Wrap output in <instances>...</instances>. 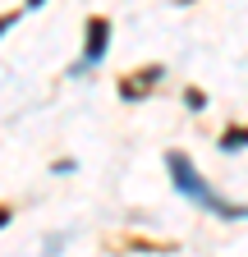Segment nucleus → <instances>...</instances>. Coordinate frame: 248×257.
Here are the masks:
<instances>
[{"mask_svg":"<svg viewBox=\"0 0 248 257\" xmlns=\"http://www.w3.org/2000/svg\"><path fill=\"white\" fill-rule=\"evenodd\" d=\"M166 166H170V175H175V188H179L189 202H198V207H211V211H225V216H239L234 207H225V202H221V198H216V193L202 184V175L193 170V161H189V156L170 152V156H166Z\"/></svg>","mask_w":248,"mask_h":257,"instance_id":"obj_1","label":"nucleus"},{"mask_svg":"<svg viewBox=\"0 0 248 257\" xmlns=\"http://www.w3.org/2000/svg\"><path fill=\"white\" fill-rule=\"evenodd\" d=\"M161 78H166L161 64H138L134 74H124V78H119V96L134 106V101H143V96L157 92V87H161Z\"/></svg>","mask_w":248,"mask_h":257,"instance_id":"obj_2","label":"nucleus"},{"mask_svg":"<svg viewBox=\"0 0 248 257\" xmlns=\"http://www.w3.org/2000/svg\"><path fill=\"white\" fill-rule=\"evenodd\" d=\"M106 42H110V19H106V14H92V19H87V51H83V60H78V69H92V64L106 55Z\"/></svg>","mask_w":248,"mask_h":257,"instance_id":"obj_3","label":"nucleus"},{"mask_svg":"<svg viewBox=\"0 0 248 257\" xmlns=\"http://www.w3.org/2000/svg\"><path fill=\"white\" fill-rule=\"evenodd\" d=\"M221 147H230V152H239V147H248V128L239 124V128H230V134H221Z\"/></svg>","mask_w":248,"mask_h":257,"instance_id":"obj_4","label":"nucleus"},{"mask_svg":"<svg viewBox=\"0 0 248 257\" xmlns=\"http://www.w3.org/2000/svg\"><path fill=\"white\" fill-rule=\"evenodd\" d=\"M184 101H189L193 110H202V87H189V92H184Z\"/></svg>","mask_w":248,"mask_h":257,"instance_id":"obj_5","label":"nucleus"},{"mask_svg":"<svg viewBox=\"0 0 248 257\" xmlns=\"http://www.w3.org/2000/svg\"><path fill=\"white\" fill-rule=\"evenodd\" d=\"M14 28V14H0V32H10Z\"/></svg>","mask_w":248,"mask_h":257,"instance_id":"obj_6","label":"nucleus"},{"mask_svg":"<svg viewBox=\"0 0 248 257\" xmlns=\"http://www.w3.org/2000/svg\"><path fill=\"white\" fill-rule=\"evenodd\" d=\"M10 216H14V211H10L5 202H0V225H10Z\"/></svg>","mask_w":248,"mask_h":257,"instance_id":"obj_7","label":"nucleus"},{"mask_svg":"<svg viewBox=\"0 0 248 257\" xmlns=\"http://www.w3.org/2000/svg\"><path fill=\"white\" fill-rule=\"evenodd\" d=\"M28 5H42V0H28Z\"/></svg>","mask_w":248,"mask_h":257,"instance_id":"obj_8","label":"nucleus"},{"mask_svg":"<svg viewBox=\"0 0 248 257\" xmlns=\"http://www.w3.org/2000/svg\"><path fill=\"white\" fill-rule=\"evenodd\" d=\"M184 5H189V0H184Z\"/></svg>","mask_w":248,"mask_h":257,"instance_id":"obj_9","label":"nucleus"}]
</instances>
